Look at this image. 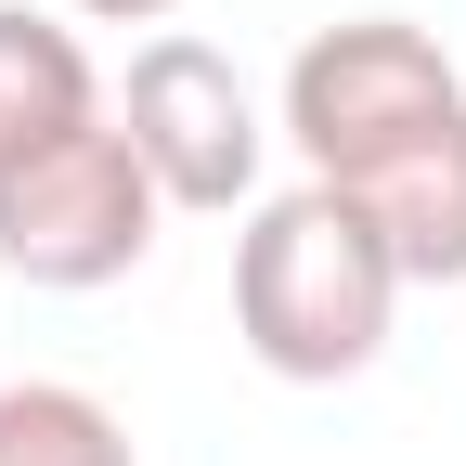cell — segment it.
<instances>
[{
    "label": "cell",
    "instance_id": "6da1fadb",
    "mask_svg": "<svg viewBox=\"0 0 466 466\" xmlns=\"http://www.w3.org/2000/svg\"><path fill=\"white\" fill-rule=\"evenodd\" d=\"M389 311H401V259L363 195L337 182H285L247 208L233 233V337L247 363L285 376V389H337L389 350Z\"/></svg>",
    "mask_w": 466,
    "mask_h": 466
},
{
    "label": "cell",
    "instance_id": "7a4b0ae2",
    "mask_svg": "<svg viewBox=\"0 0 466 466\" xmlns=\"http://www.w3.org/2000/svg\"><path fill=\"white\" fill-rule=\"evenodd\" d=\"M156 220H168V195L143 182L116 104L0 143V272H14V285L91 299V285H116V272L156 259Z\"/></svg>",
    "mask_w": 466,
    "mask_h": 466
},
{
    "label": "cell",
    "instance_id": "3957f363",
    "mask_svg": "<svg viewBox=\"0 0 466 466\" xmlns=\"http://www.w3.org/2000/svg\"><path fill=\"white\" fill-rule=\"evenodd\" d=\"M453 104H466V78H453V52L428 26L350 14V26L299 39V66H285V143H299L311 182H363L376 156H401L415 130H441Z\"/></svg>",
    "mask_w": 466,
    "mask_h": 466
},
{
    "label": "cell",
    "instance_id": "277c9868",
    "mask_svg": "<svg viewBox=\"0 0 466 466\" xmlns=\"http://www.w3.org/2000/svg\"><path fill=\"white\" fill-rule=\"evenodd\" d=\"M116 130H130L143 182L168 208H259V156H272V116L247 104V78H233V52L208 39H143L130 52V91H116Z\"/></svg>",
    "mask_w": 466,
    "mask_h": 466
},
{
    "label": "cell",
    "instance_id": "5b68a950",
    "mask_svg": "<svg viewBox=\"0 0 466 466\" xmlns=\"http://www.w3.org/2000/svg\"><path fill=\"white\" fill-rule=\"evenodd\" d=\"M337 195L376 208L401 285H466V104L441 116V130H415L401 156H376L363 182H337Z\"/></svg>",
    "mask_w": 466,
    "mask_h": 466
},
{
    "label": "cell",
    "instance_id": "8992f818",
    "mask_svg": "<svg viewBox=\"0 0 466 466\" xmlns=\"http://www.w3.org/2000/svg\"><path fill=\"white\" fill-rule=\"evenodd\" d=\"M91 52L78 26H52L26 14V0H0V143H26V130H66V116H91Z\"/></svg>",
    "mask_w": 466,
    "mask_h": 466
},
{
    "label": "cell",
    "instance_id": "52a82bcc",
    "mask_svg": "<svg viewBox=\"0 0 466 466\" xmlns=\"http://www.w3.org/2000/svg\"><path fill=\"white\" fill-rule=\"evenodd\" d=\"M0 466H143L116 401H91L78 376H14L0 389Z\"/></svg>",
    "mask_w": 466,
    "mask_h": 466
},
{
    "label": "cell",
    "instance_id": "ba28073f",
    "mask_svg": "<svg viewBox=\"0 0 466 466\" xmlns=\"http://www.w3.org/2000/svg\"><path fill=\"white\" fill-rule=\"evenodd\" d=\"M78 14H91V26H168L182 0H78Z\"/></svg>",
    "mask_w": 466,
    "mask_h": 466
}]
</instances>
